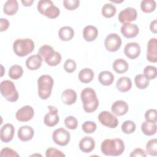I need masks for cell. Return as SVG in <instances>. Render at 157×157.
<instances>
[{"label":"cell","mask_w":157,"mask_h":157,"mask_svg":"<svg viewBox=\"0 0 157 157\" xmlns=\"http://www.w3.org/2000/svg\"><path fill=\"white\" fill-rule=\"evenodd\" d=\"M77 64L74 60L72 59H67L64 64V69L66 72L68 73H72L76 69Z\"/></svg>","instance_id":"7bdbcfd3"},{"label":"cell","mask_w":157,"mask_h":157,"mask_svg":"<svg viewBox=\"0 0 157 157\" xmlns=\"http://www.w3.org/2000/svg\"><path fill=\"white\" fill-rule=\"evenodd\" d=\"M125 55L131 59L137 58L140 53V47L137 42L128 43L124 48Z\"/></svg>","instance_id":"2e32d148"},{"label":"cell","mask_w":157,"mask_h":157,"mask_svg":"<svg viewBox=\"0 0 157 157\" xmlns=\"http://www.w3.org/2000/svg\"><path fill=\"white\" fill-rule=\"evenodd\" d=\"M58 36L63 41L71 40L74 36V31L70 26H63L59 29Z\"/></svg>","instance_id":"4316f807"},{"label":"cell","mask_w":157,"mask_h":157,"mask_svg":"<svg viewBox=\"0 0 157 157\" xmlns=\"http://www.w3.org/2000/svg\"><path fill=\"white\" fill-rule=\"evenodd\" d=\"M98 80L103 86H110L114 81V75L110 71H104L99 73Z\"/></svg>","instance_id":"484cf974"},{"label":"cell","mask_w":157,"mask_h":157,"mask_svg":"<svg viewBox=\"0 0 157 157\" xmlns=\"http://www.w3.org/2000/svg\"><path fill=\"white\" fill-rule=\"evenodd\" d=\"M52 139L56 144L60 146H65L69 144L71 135L67 130L63 128H59L53 131Z\"/></svg>","instance_id":"ba28073f"},{"label":"cell","mask_w":157,"mask_h":157,"mask_svg":"<svg viewBox=\"0 0 157 157\" xmlns=\"http://www.w3.org/2000/svg\"><path fill=\"white\" fill-rule=\"evenodd\" d=\"M37 54L39 55L50 66H56L58 65L62 59L61 54L55 51L53 48L48 45L41 46L38 50Z\"/></svg>","instance_id":"3957f363"},{"label":"cell","mask_w":157,"mask_h":157,"mask_svg":"<svg viewBox=\"0 0 157 157\" xmlns=\"http://www.w3.org/2000/svg\"><path fill=\"white\" fill-rule=\"evenodd\" d=\"M150 29L151 32L154 34L157 33V21L156 20H154L150 23Z\"/></svg>","instance_id":"7dc6e473"},{"label":"cell","mask_w":157,"mask_h":157,"mask_svg":"<svg viewBox=\"0 0 157 157\" xmlns=\"http://www.w3.org/2000/svg\"><path fill=\"white\" fill-rule=\"evenodd\" d=\"M1 156L2 157H18L19 156V155L17 153V151H15V150H13V149L9 148V147H5L4 148H2L1 151Z\"/></svg>","instance_id":"ee69618b"},{"label":"cell","mask_w":157,"mask_h":157,"mask_svg":"<svg viewBox=\"0 0 157 157\" xmlns=\"http://www.w3.org/2000/svg\"><path fill=\"white\" fill-rule=\"evenodd\" d=\"M33 2H34L33 0H22L21 1V3L25 7L31 6Z\"/></svg>","instance_id":"c3c4849f"},{"label":"cell","mask_w":157,"mask_h":157,"mask_svg":"<svg viewBox=\"0 0 157 157\" xmlns=\"http://www.w3.org/2000/svg\"><path fill=\"white\" fill-rule=\"evenodd\" d=\"M37 10L42 15L50 19L57 18L60 14L58 7L50 0H40L37 3Z\"/></svg>","instance_id":"8992f818"},{"label":"cell","mask_w":157,"mask_h":157,"mask_svg":"<svg viewBox=\"0 0 157 157\" xmlns=\"http://www.w3.org/2000/svg\"><path fill=\"white\" fill-rule=\"evenodd\" d=\"M137 17L136 10L132 7H127L121 10L118 15V20L121 23H130L135 21Z\"/></svg>","instance_id":"4fadbf2b"},{"label":"cell","mask_w":157,"mask_h":157,"mask_svg":"<svg viewBox=\"0 0 157 157\" xmlns=\"http://www.w3.org/2000/svg\"><path fill=\"white\" fill-rule=\"evenodd\" d=\"M157 126L156 123L145 121L141 125V130L146 136H153L156 132Z\"/></svg>","instance_id":"f546056e"},{"label":"cell","mask_w":157,"mask_h":157,"mask_svg":"<svg viewBox=\"0 0 157 157\" xmlns=\"http://www.w3.org/2000/svg\"><path fill=\"white\" fill-rule=\"evenodd\" d=\"M101 150L106 156H120L124 150V144L123 141L119 138L105 139L101 143Z\"/></svg>","instance_id":"6da1fadb"},{"label":"cell","mask_w":157,"mask_h":157,"mask_svg":"<svg viewBox=\"0 0 157 157\" xmlns=\"http://www.w3.org/2000/svg\"><path fill=\"white\" fill-rule=\"evenodd\" d=\"M134 83L137 88L144 90L148 86L150 80L144 74H138L134 78Z\"/></svg>","instance_id":"1f68e13d"},{"label":"cell","mask_w":157,"mask_h":157,"mask_svg":"<svg viewBox=\"0 0 157 157\" xmlns=\"http://www.w3.org/2000/svg\"><path fill=\"white\" fill-rule=\"evenodd\" d=\"M15 133L14 126L10 123L4 124L0 130V137L2 142L8 143L10 142L13 137Z\"/></svg>","instance_id":"9a60e30c"},{"label":"cell","mask_w":157,"mask_h":157,"mask_svg":"<svg viewBox=\"0 0 157 157\" xmlns=\"http://www.w3.org/2000/svg\"><path fill=\"white\" fill-rule=\"evenodd\" d=\"M116 87L120 92H127L132 87V81L128 77H121L117 80Z\"/></svg>","instance_id":"d4e9b609"},{"label":"cell","mask_w":157,"mask_h":157,"mask_svg":"<svg viewBox=\"0 0 157 157\" xmlns=\"http://www.w3.org/2000/svg\"><path fill=\"white\" fill-rule=\"evenodd\" d=\"M34 43L31 39H18L13 44L15 54L20 57L27 56L34 49Z\"/></svg>","instance_id":"5b68a950"},{"label":"cell","mask_w":157,"mask_h":157,"mask_svg":"<svg viewBox=\"0 0 157 157\" xmlns=\"http://www.w3.org/2000/svg\"><path fill=\"white\" fill-rule=\"evenodd\" d=\"M0 91L1 95L9 102H14L18 99V93L14 83L10 80L2 81L0 84Z\"/></svg>","instance_id":"52a82bcc"},{"label":"cell","mask_w":157,"mask_h":157,"mask_svg":"<svg viewBox=\"0 0 157 157\" xmlns=\"http://www.w3.org/2000/svg\"><path fill=\"white\" fill-rule=\"evenodd\" d=\"M136 128V124L134 121L127 120L123 123L121 125V131L124 134H130L135 131Z\"/></svg>","instance_id":"d590c367"},{"label":"cell","mask_w":157,"mask_h":157,"mask_svg":"<svg viewBox=\"0 0 157 157\" xmlns=\"http://www.w3.org/2000/svg\"><path fill=\"white\" fill-rule=\"evenodd\" d=\"M18 10V3L16 0H8L3 6V12L9 16L15 15Z\"/></svg>","instance_id":"cb8c5ba5"},{"label":"cell","mask_w":157,"mask_h":157,"mask_svg":"<svg viewBox=\"0 0 157 157\" xmlns=\"http://www.w3.org/2000/svg\"><path fill=\"white\" fill-rule=\"evenodd\" d=\"M1 28L0 31L3 32L6 31L9 27V21L6 18H1Z\"/></svg>","instance_id":"bcb514c9"},{"label":"cell","mask_w":157,"mask_h":157,"mask_svg":"<svg viewBox=\"0 0 157 157\" xmlns=\"http://www.w3.org/2000/svg\"><path fill=\"white\" fill-rule=\"evenodd\" d=\"M23 74V69L22 67L18 64L12 66L9 69V76L10 78L13 80L19 79Z\"/></svg>","instance_id":"4dcf8cb0"},{"label":"cell","mask_w":157,"mask_h":157,"mask_svg":"<svg viewBox=\"0 0 157 157\" xmlns=\"http://www.w3.org/2000/svg\"><path fill=\"white\" fill-rule=\"evenodd\" d=\"M122 40L120 36L116 33L109 34L105 39V49L110 52H117L121 47Z\"/></svg>","instance_id":"9c48e42d"},{"label":"cell","mask_w":157,"mask_h":157,"mask_svg":"<svg viewBox=\"0 0 157 157\" xmlns=\"http://www.w3.org/2000/svg\"><path fill=\"white\" fill-rule=\"evenodd\" d=\"M61 99L64 104L72 105L77 100V93L74 90L66 89L61 94Z\"/></svg>","instance_id":"603a6c76"},{"label":"cell","mask_w":157,"mask_h":157,"mask_svg":"<svg viewBox=\"0 0 157 157\" xmlns=\"http://www.w3.org/2000/svg\"><path fill=\"white\" fill-rule=\"evenodd\" d=\"M83 110L86 113L94 112L99 106V100L96 91L91 88H84L80 94Z\"/></svg>","instance_id":"7a4b0ae2"},{"label":"cell","mask_w":157,"mask_h":157,"mask_svg":"<svg viewBox=\"0 0 157 157\" xmlns=\"http://www.w3.org/2000/svg\"><path fill=\"white\" fill-rule=\"evenodd\" d=\"M157 139H152L148 141L146 144V153L153 156L157 155Z\"/></svg>","instance_id":"e575fe53"},{"label":"cell","mask_w":157,"mask_h":157,"mask_svg":"<svg viewBox=\"0 0 157 157\" xmlns=\"http://www.w3.org/2000/svg\"><path fill=\"white\" fill-rule=\"evenodd\" d=\"M47 157H64L65 155L61 151L55 148H48L45 151Z\"/></svg>","instance_id":"ab89813d"},{"label":"cell","mask_w":157,"mask_h":157,"mask_svg":"<svg viewBox=\"0 0 157 157\" xmlns=\"http://www.w3.org/2000/svg\"><path fill=\"white\" fill-rule=\"evenodd\" d=\"M34 115L33 108L28 105H25L18 109L16 113V119L20 122H26L31 120Z\"/></svg>","instance_id":"7c38bea8"},{"label":"cell","mask_w":157,"mask_h":157,"mask_svg":"<svg viewBox=\"0 0 157 157\" xmlns=\"http://www.w3.org/2000/svg\"><path fill=\"white\" fill-rule=\"evenodd\" d=\"M98 120L101 124L110 128H115L118 125L117 118L108 111H102L98 115Z\"/></svg>","instance_id":"30bf717a"},{"label":"cell","mask_w":157,"mask_h":157,"mask_svg":"<svg viewBox=\"0 0 157 157\" xmlns=\"http://www.w3.org/2000/svg\"><path fill=\"white\" fill-rule=\"evenodd\" d=\"M94 76V74L93 70L86 67L79 72L78 79L82 83H88L93 80Z\"/></svg>","instance_id":"f1b7e54d"},{"label":"cell","mask_w":157,"mask_h":157,"mask_svg":"<svg viewBox=\"0 0 157 157\" xmlns=\"http://www.w3.org/2000/svg\"><path fill=\"white\" fill-rule=\"evenodd\" d=\"M116 7H115V6L110 3L105 4L102 7L101 10L102 15L107 18H109L113 17L116 13Z\"/></svg>","instance_id":"836d02e7"},{"label":"cell","mask_w":157,"mask_h":157,"mask_svg":"<svg viewBox=\"0 0 157 157\" xmlns=\"http://www.w3.org/2000/svg\"><path fill=\"white\" fill-rule=\"evenodd\" d=\"M48 109L49 112L44 116V123L48 127H53L56 126L59 121V117L58 114V110L53 105H48Z\"/></svg>","instance_id":"8fae6325"},{"label":"cell","mask_w":157,"mask_h":157,"mask_svg":"<svg viewBox=\"0 0 157 157\" xmlns=\"http://www.w3.org/2000/svg\"><path fill=\"white\" fill-rule=\"evenodd\" d=\"M64 124L68 129L74 130L77 128L78 121L75 117L73 116H68L64 119Z\"/></svg>","instance_id":"f35d334b"},{"label":"cell","mask_w":157,"mask_h":157,"mask_svg":"<svg viewBox=\"0 0 157 157\" xmlns=\"http://www.w3.org/2000/svg\"><path fill=\"white\" fill-rule=\"evenodd\" d=\"M80 4L78 0H64L63 5L64 7L69 10H74L76 9Z\"/></svg>","instance_id":"b9f144b4"},{"label":"cell","mask_w":157,"mask_h":157,"mask_svg":"<svg viewBox=\"0 0 157 157\" xmlns=\"http://www.w3.org/2000/svg\"><path fill=\"white\" fill-rule=\"evenodd\" d=\"M157 40L156 38L150 39L147 44V59L150 63L157 62Z\"/></svg>","instance_id":"e0dca14e"},{"label":"cell","mask_w":157,"mask_h":157,"mask_svg":"<svg viewBox=\"0 0 157 157\" xmlns=\"http://www.w3.org/2000/svg\"><path fill=\"white\" fill-rule=\"evenodd\" d=\"M129 109L128 104L122 100L115 101L111 107V110L113 114L117 116H122L125 115Z\"/></svg>","instance_id":"ac0fdd59"},{"label":"cell","mask_w":157,"mask_h":157,"mask_svg":"<svg viewBox=\"0 0 157 157\" xmlns=\"http://www.w3.org/2000/svg\"><path fill=\"white\" fill-rule=\"evenodd\" d=\"M129 156L131 157H137V156L145 157L147 156V154H146V152L143 149L140 148H135L132 151H131Z\"/></svg>","instance_id":"f6af8a7d"},{"label":"cell","mask_w":157,"mask_h":157,"mask_svg":"<svg viewBox=\"0 0 157 157\" xmlns=\"http://www.w3.org/2000/svg\"><path fill=\"white\" fill-rule=\"evenodd\" d=\"M112 67L113 69L115 72L121 74L125 73L128 70L129 64L124 59L119 58L115 60L113 63Z\"/></svg>","instance_id":"83f0119b"},{"label":"cell","mask_w":157,"mask_h":157,"mask_svg":"<svg viewBox=\"0 0 157 157\" xmlns=\"http://www.w3.org/2000/svg\"><path fill=\"white\" fill-rule=\"evenodd\" d=\"M82 130L86 134H91L94 132L97 128L96 124L92 121H86L82 124Z\"/></svg>","instance_id":"8d00e7d4"},{"label":"cell","mask_w":157,"mask_h":157,"mask_svg":"<svg viewBox=\"0 0 157 157\" xmlns=\"http://www.w3.org/2000/svg\"><path fill=\"white\" fill-rule=\"evenodd\" d=\"M34 131L33 129L29 126H21L17 132L18 139L23 142H27L32 139L34 136Z\"/></svg>","instance_id":"d6986e66"},{"label":"cell","mask_w":157,"mask_h":157,"mask_svg":"<svg viewBox=\"0 0 157 157\" xmlns=\"http://www.w3.org/2000/svg\"><path fill=\"white\" fill-rule=\"evenodd\" d=\"M156 74V68L153 66H147L144 69V75L149 80L155 79Z\"/></svg>","instance_id":"74e56055"},{"label":"cell","mask_w":157,"mask_h":157,"mask_svg":"<svg viewBox=\"0 0 157 157\" xmlns=\"http://www.w3.org/2000/svg\"><path fill=\"white\" fill-rule=\"evenodd\" d=\"M43 59L37 54L30 56L26 61V66L29 70L34 71L39 69L42 65Z\"/></svg>","instance_id":"44dd1931"},{"label":"cell","mask_w":157,"mask_h":157,"mask_svg":"<svg viewBox=\"0 0 157 157\" xmlns=\"http://www.w3.org/2000/svg\"><path fill=\"white\" fill-rule=\"evenodd\" d=\"M145 120L150 122L156 123L157 121V111L155 109H149L145 113Z\"/></svg>","instance_id":"60d3db41"},{"label":"cell","mask_w":157,"mask_h":157,"mask_svg":"<svg viewBox=\"0 0 157 157\" xmlns=\"http://www.w3.org/2000/svg\"><path fill=\"white\" fill-rule=\"evenodd\" d=\"M94 147L95 141L90 136L83 137L79 142V148L83 153H90L94 149Z\"/></svg>","instance_id":"ffe728a7"},{"label":"cell","mask_w":157,"mask_h":157,"mask_svg":"<svg viewBox=\"0 0 157 157\" xmlns=\"http://www.w3.org/2000/svg\"><path fill=\"white\" fill-rule=\"evenodd\" d=\"M120 31L124 37L128 39H131L138 35L139 29L136 24L126 23H123L121 26Z\"/></svg>","instance_id":"5bb4252c"},{"label":"cell","mask_w":157,"mask_h":157,"mask_svg":"<svg viewBox=\"0 0 157 157\" xmlns=\"http://www.w3.org/2000/svg\"><path fill=\"white\" fill-rule=\"evenodd\" d=\"M83 37L87 42L94 41L98 36V30L96 27L88 25L83 29Z\"/></svg>","instance_id":"7402d4cb"},{"label":"cell","mask_w":157,"mask_h":157,"mask_svg":"<svg viewBox=\"0 0 157 157\" xmlns=\"http://www.w3.org/2000/svg\"><path fill=\"white\" fill-rule=\"evenodd\" d=\"M54 81L49 75H42L37 80L38 96L43 100L48 99L52 93Z\"/></svg>","instance_id":"277c9868"},{"label":"cell","mask_w":157,"mask_h":157,"mask_svg":"<svg viewBox=\"0 0 157 157\" xmlns=\"http://www.w3.org/2000/svg\"><path fill=\"white\" fill-rule=\"evenodd\" d=\"M156 2L154 0H144L140 2V9L145 13H151L156 9Z\"/></svg>","instance_id":"d6a6232c"}]
</instances>
